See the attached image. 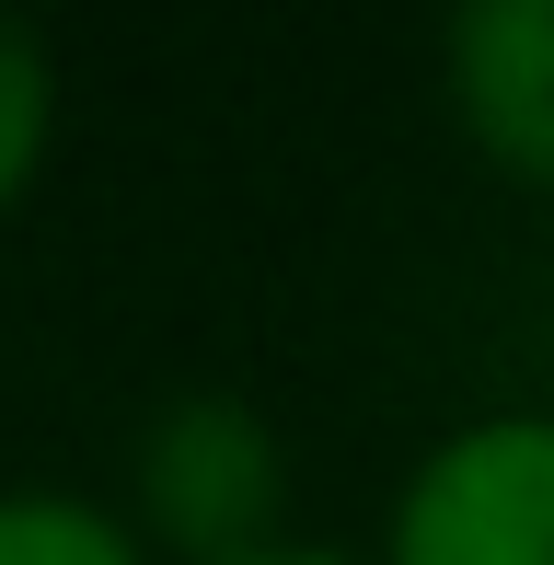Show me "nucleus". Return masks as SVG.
I'll list each match as a JSON object with an SVG mask.
<instances>
[{"label":"nucleus","instance_id":"nucleus-1","mask_svg":"<svg viewBox=\"0 0 554 565\" xmlns=\"http://www.w3.org/2000/svg\"><path fill=\"white\" fill-rule=\"evenodd\" d=\"M289 508V450H277V416L255 393H162L139 416V450H128V520L162 565H243L277 531Z\"/></svg>","mask_w":554,"mask_h":565},{"label":"nucleus","instance_id":"nucleus-2","mask_svg":"<svg viewBox=\"0 0 554 565\" xmlns=\"http://www.w3.org/2000/svg\"><path fill=\"white\" fill-rule=\"evenodd\" d=\"M370 565H554V404H486L439 427L393 484Z\"/></svg>","mask_w":554,"mask_h":565},{"label":"nucleus","instance_id":"nucleus-3","mask_svg":"<svg viewBox=\"0 0 554 565\" xmlns=\"http://www.w3.org/2000/svg\"><path fill=\"white\" fill-rule=\"evenodd\" d=\"M439 82L497 173L554 196V0H473L439 23Z\"/></svg>","mask_w":554,"mask_h":565},{"label":"nucleus","instance_id":"nucleus-4","mask_svg":"<svg viewBox=\"0 0 554 565\" xmlns=\"http://www.w3.org/2000/svg\"><path fill=\"white\" fill-rule=\"evenodd\" d=\"M0 565H162L93 484H0Z\"/></svg>","mask_w":554,"mask_h":565},{"label":"nucleus","instance_id":"nucleus-5","mask_svg":"<svg viewBox=\"0 0 554 565\" xmlns=\"http://www.w3.org/2000/svg\"><path fill=\"white\" fill-rule=\"evenodd\" d=\"M46 150H58V58L23 12H0V220L35 196Z\"/></svg>","mask_w":554,"mask_h":565},{"label":"nucleus","instance_id":"nucleus-6","mask_svg":"<svg viewBox=\"0 0 554 565\" xmlns=\"http://www.w3.org/2000/svg\"><path fill=\"white\" fill-rule=\"evenodd\" d=\"M243 565H370V554H347V543H266V554H243Z\"/></svg>","mask_w":554,"mask_h":565}]
</instances>
